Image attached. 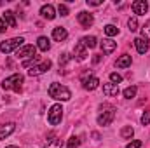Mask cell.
<instances>
[{
	"label": "cell",
	"mask_w": 150,
	"mask_h": 148,
	"mask_svg": "<svg viewBox=\"0 0 150 148\" xmlns=\"http://www.w3.org/2000/svg\"><path fill=\"white\" fill-rule=\"evenodd\" d=\"M115 118V106L110 103L100 105V115H98V124L100 125H110Z\"/></svg>",
	"instance_id": "obj_1"
},
{
	"label": "cell",
	"mask_w": 150,
	"mask_h": 148,
	"mask_svg": "<svg viewBox=\"0 0 150 148\" xmlns=\"http://www.w3.org/2000/svg\"><path fill=\"white\" fill-rule=\"evenodd\" d=\"M49 96H51L52 99H58V101H68V99L72 98V92H70L68 87H65V85L54 82V84L49 85Z\"/></svg>",
	"instance_id": "obj_2"
},
{
	"label": "cell",
	"mask_w": 150,
	"mask_h": 148,
	"mask_svg": "<svg viewBox=\"0 0 150 148\" xmlns=\"http://www.w3.org/2000/svg\"><path fill=\"white\" fill-rule=\"evenodd\" d=\"M23 82H25V77H23L21 73H12L11 77H7V78L2 82V87H4V91H14V92H21Z\"/></svg>",
	"instance_id": "obj_3"
},
{
	"label": "cell",
	"mask_w": 150,
	"mask_h": 148,
	"mask_svg": "<svg viewBox=\"0 0 150 148\" xmlns=\"http://www.w3.org/2000/svg\"><path fill=\"white\" fill-rule=\"evenodd\" d=\"M25 45V38L23 37H14V38H9V40H4L0 42V52L4 54H9L16 49H21Z\"/></svg>",
	"instance_id": "obj_4"
},
{
	"label": "cell",
	"mask_w": 150,
	"mask_h": 148,
	"mask_svg": "<svg viewBox=\"0 0 150 148\" xmlns=\"http://www.w3.org/2000/svg\"><path fill=\"white\" fill-rule=\"evenodd\" d=\"M63 118V106L61 105H52L47 111V120L51 125H58Z\"/></svg>",
	"instance_id": "obj_5"
},
{
	"label": "cell",
	"mask_w": 150,
	"mask_h": 148,
	"mask_svg": "<svg viewBox=\"0 0 150 148\" xmlns=\"http://www.w3.org/2000/svg\"><path fill=\"white\" fill-rule=\"evenodd\" d=\"M80 80H82V85H84V89H86V91H94V89L100 85V78L91 73V70L82 75V77H80Z\"/></svg>",
	"instance_id": "obj_6"
},
{
	"label": "cell",
	"mask_w": 150,
	"mask_h": 148,
	"mask_svg": "<svg viewBox=\"0 0 150 148\" xmlns=\"http://www.w3.org/2000/svg\"><path fill=\"white\" fill-rule=\"evenodd\" d=\"M16 56H18V58H21L23 61L32 59V58H35V56H37V47H35V45H23L21 49H18V51H16Z\"/></svg>",
	"instance_id": "obj_7"
},
{
	"label": "cell",
	"mask_w": 150,
	"mask_h": 148,
	"mask_svg": "<svg viewBox=\"0 0 150 148\" xmlns=\"http://www.w3.org/2000/svg\"><path fill=\"white\" fill-rule=\"evenodd\" d=\"M77 21L80 23V26L89 28V26H93V23H94V16H93L91 12L82 11V12H79V14H77Z\"/></svg>",
	"instance_id": "obj_8"
},
{
	"label": "cell",
	"mask_w": 150,
	"mask_h": 148,
	"mask_svg": "<svg viewBox=\"0 0 150 148\" xmlns=\"http://www.w3.org/2000/svg\"><path fill=\"white\" fill-rule=\"evenodd\" d=\"M52 66V63L47 59V61H44V63H40V65H37V66H33V68H30L28 70V75L30 77H38V75H42V73H45L49 68Z\"/></svg>",
	"instance_id": "obj_9"
},
{
	"label": "cell",
	"mask_w": 150,
	"mask_h": 148,
	"mask_svg": "<svg viewBox=\"0 0 150 148\" xmlns=\"http://www.w3.org/2000/svg\"><path fill=\"white\" fill-rule=\"evenodd\" d=\"M131 9H133V12H134L136 16H143V14H147V11H149V2H147V0H136V2L131 4Z\"/></svg>",
	"instance_id": "obj_10"
},
{
	"label": "cell",
	"mask_w": 150,
	"mask_h": 148,
	"mask_svg": "<svg viewBox=\"0 0 150 148\" xmlns=\"http://www.w3.org/2000/svg\"><path fill=\"white\" fill-rule=\"evenodd\" d=\"M100 47H101L103 54H112L113 51L117 49V42H113L112 38H103L100 42Z\"/></svg>",
	"instance_id": "obj_11"
},
{
	"label": "cell",
	"mask_w": 150,
	"mask_h": 148,
	"mask_svg": "<svg viewBox=\"0 0 150 148\" xmlns=\"http://www.w3.org/2000/svg\"><path fill=\"white\" fill-rule=\"evenodd\" d=\"M74 56L79 59V61H84L86 58H87V49H86V45L82 44V42H77L74 47Z\"/></svg>",
	"instance_id": "obj_12"
},
{
	"label": "cell",
	"mask_w": 150,
	"mask_h": 148,
	"mask_svg": "<svg viewBox=\"0 0 150 148\" xmlns=\"http://www.w3.org/2000/svg\"><path fill=\"white\" fill-rule=\"evenodd\" d=\"M14 129H16V124H14V122L2 124V125H0V141H2V140H5L7 136H11V134L14 132Z\"/></svg>",
	"instance_id": "obj_13"
},
{
	"label": "cell",
	"mask_w": 150,
	"mask_h": 148,
	"mask_svg": "<svg viewBox=\"0 0 150 148\" xmlns=\"http://www.w3.org/2000/svg\"><path fill=\"white\" fill-rule=\"evenodd\" d=\"M133 44H134V47H136V51H138L140 54H145V52H149L150 44L147 42V40H143L142 37L134 38V40H133Z\"/></svg>",
	"instance_id": "obj_14"
},
{
	"label": "cell",
	"mask_w": 150,
	"mask_h": 148,
	"mask_svg": "<svg viewBox=\"0 0 150 148\" xmlns=\"http://www.w3.org/2000/svg\"><path fill=\"white\" fill-rule=\"evenodd\" d=\"M40 14H42V18H45V19H49V21H52V19L56 18V11H54V7H52L51 4L42 5V7H40Z\"/></svg>",
	"instance_id": "obj_15"
},
{
	"label": "cell",
	"mask_w": 150,
	"mask_h": 148,
	"mask_svg": "<svg viewBox=\"0 0 150 148\" xmlns=\"http://www.w3.org/2000/svg\"><path fill=\"white\" fill-rule=\"evenodd\" d=\"M119 92H120V91H119V85H117V84H112V82L103 84V94H105V96L113 98V96H117Z\"/></svg>",
	"instance_id": "obj_16"
},
{
	"label": "cell",
	"mask_w": 150,
	"mask_h": 148,
	"mask_svg": "<svg viewBox=\"0 0 150 148\" xmlns=\"http://www.w3.org/2000/svg\"><path fill=\"white\" fill-rule=\"evenodd\" d=\"M2 18H4V21L7 23V26H9V28H16V26H18L16 16H14V12H12V11H5V12L2 14Z\"/></svg>",
	"instance_id": "obj_17"
},
{
	"label": "cell",
	"mask_w": 150,
	"mask_h": 148,
	"mask_svg": "<svg viewBox=\"0 0 150 148\" xmlns=\"http://www.w3.org/2000/svg\"><path fill=\"white\" fill-rule=\"evenodd\" d=\"M67 37H68V32H67L63 26H58V28L52 30V38H54L56 42H63V40H67Z\"/></svg>",
	"instance_id": "obj_18"
},
{
	"label": "cell",
	"mask_w": 150,
	"mask_h": 148,
	"mask_svg": "<svg viewBox=\"0 0 150 148\" xmlns=\"http://www.w3.org/2000/svg\"><path fill=\"white\" fill-rule=\"evenodd\" d=\"M131 56L129 54H122L119 59H117V63H115V66L117 68H127V66H131Z\"/></svg>",
	"instance_id": "obj_19"
},
{
	"label": "cell",
	"mask_w": 150,
	"mask_h": 148,
	"mask_svg": "<svg viewBox=\"0 0 150 148\" xmlns=\"http://www.w3.org/2000/svg\"><path fill=\"white\" fill-rule=\"evenodd\" d=\"M37 47L40 49V51L47 52V51L51 49V42H49V38L47 37H38L37 38Z\"/></svg>",
	"instance_id": "obj_20"
},
{
	"label": "cell",
	"mask_w": 150,
	"mask_h": 148,
	"mask_svg": "<svg viewBox=\"0 0 150 148\" xmlns=\"http://www.w3.org/2000/svg\"><path fill=\"white\" fill-rule=\"evenodd\" d=\"M80 42H82V44L86 45V49H87V47H89V49H94V47L98 45V40H96V37H93V35L80 38Z\"/></svg>",
	"instance_id": "obj_21"
},
{
	"label": "cell",
	"mask_w": 150,
	"mask_h": 148,
	"mask_svg": "<svg viewBox=\"0 0 150 148\" xmlns=\"http://www.w3.org/2000/svg\"><path fill=\"white\" fill-rule=\"evenodd\" d=\"M120 136H122L124 140H131V138L134 136V129H133L131 125H124V127L120 129Z\"/></svg>",
	"instance_id": "obj_22"
},
{
	"label": "cell",
	"mask_w": 150,
	"mask_h": 148,
	"mask_svg": "<svg viewBox=\"0 0 150 148\" xmlns=\"http://www.w3.org/2000/svg\"><path fill=\"white\" fill-rule=\"evenodd\" d=\"M136 91H138V89H136V85H129V87H126V89H124V92H122V94H124V98H126V99H133V98L136 96Z\"/></svg>",
	"instance_id": "obj_23"
},
{
	"label": "cell",
	"mask_w": 150,
	"mask_h": 148,
	"mask_svg": "<svg viewBox=\"0 0 150 148\" xmlns=\"http://www.w3.org/2000/svg\"><path fill=\"white\" fill-rule=\"evenodd\" d=\"M103 30H105V33L108 35V38H110V37H115V35L119 33V28H117L115 25H107Z\"/></svg>",
	"instance_id": "obj_24"
},
{
	"label": "cell",
	"mask_w": 150,
	"mask_h": 148,
	"mask_svg": "<svg viewBox=\"0 0 150 148\" xmlns=\"http://www.w3.org/2000/svg\"><path fill=\"white\" fill-rule=\"evenodd\" d=\"M142 38L147 40V42L150 40V21H147V23L142 26Z\"/></svg>",
	"instance_id": "obj_25"
},
{
	"label": "cell",
	"mask_w": 150,
	"mask_h": 148,
	"mask_svg": "<svg viewBox=\"0 0 150 148\" xmlns=\"http://www.w3.org/2000/svg\"><path fill=\"white\" fill-rule=\"evenodd\" d=\"M127 28H129V32H136L138 30V18L136 16L127 19Z\"/></svg>",
	"instance_id": "obj_26"
},
{
	"label": "cell",
	"mask_w": 150,
	"mask_h": 148,
	"mask_svg": "<svg viewBox=\"0 0 150 148\" xmlns=\"http://www.w3.org/2000/svg\"><path fill=\"white\" fill-rule=\"evenodd\" d=\"M79 145H80V140L77 136H72L68 140V143H67V148H79Z\"/></svg>",
	"instance_id": "obj_27"
},
{
	"label": "cell",
	"mask_w": 150,
	"mask_h": 148,
	"mask_svg": "<svg viewBox=\"0 0 150 148\" xmlns=\"http://www.w3.org/2000/svg\"><path fill=\"white\" fill-rule=\"evenodd\" d=\"M70 59H72V56H70V54H67V52H63V54H61V58H59V68H61V66H65Z\"/></svg>",
	"instance_id": "obj_28"
},
{
	"label": "cell",
	"mask_w": 150,
	"mask_h": 148,
	"mask_svg": "<svg viewBox=\"0 0 150 148\" xmlns=\"http://www.w3.org/2000/svg\"><path fill=\"white\" fill-rule=\"evenodd\" d=\"M110 82H112V84H117V85H119V84L122 82V77H120V75L117 73V72H113V73H110Z\"/></svg>",
	"instance_id": "obj_29"
},
{
	"label": "cell",
	"mask_w": 150,
	"mask_h": 148,
	"mask_svg": "<svg viewBox=\"0 0 150 148\" xmlns=\"http://www.w3.org/2000/svg\"><path fill=\"white\" fill-rule=\"evenodd\" d=\"M140 120H142V124H143V125H149V124H150V110L145 111V113L142 115V118H140Z\"/></svg>",
	"instance_id": "obj_30"
},
{
	"label": "cell",
	"mask_w": 150,
	"mask_h": 148,
	"mask_svg": "<svg viewBox=\"0 0 150 148\" xmlns=\"http://www.w3.org/2000/svg\"><path fill=\"white\" fill-rule=\"evenodd\" d=\"M58 12H59L61 16H68V7H67L65 4H59V5H58Z\"/></svg>",
	"instance_id": "obj_31"
},
{
	"label": "cell",
	"mask_w": 150,
	"mask_h": 148,
	"mask_svg": "<svg viewBox=\"0 0 150 148\" xmlns=\"http://www.w3.org/2000/svg\"><path fill=\"white\" fill-rule=\"evenodd\" d=\"M142 145H143V143H142L140 140H134V141L127 143V147H126V148H142Z\"/></svg>",
	"instance_id": "obj_32"
},
{
	"label": "cell",
	"mask_w": 150,
	"mask_h": 148,
	"mask_svg": "<svg viewBox=\"0 0 150 148\" xmlns=\"http://www.w3.org/2000/svg\"><path fill=\"white\" fill-rule=\"evenodd\" d=\"M7 28H9V26H7V23H5V21H4V18L0 16V33H4Z\"/></svg>",
	"instance_id": "obj_33"
},
{
	"label": "cell",
	"mask_w": 150,
	"mask_h": 148,
	"mask_svg": "<svg viewBox=\"0 0 150 148\" xmlns=\"http://www.w3.org/2000/svg\"><path fill=\"white\" fill-rule=\"evenodd\" d=\"M101 4H103L101 0H87V5H94L96 7V5H101Z\"/></svg>",
	"instance_id": "obj_34"
},
{
	"label": "cell",
	"mask_w": 150,
	"mask_h": 148,
	"mask_svg": "<svg viewBox=\"0 0 150 148\" xmlns=\"http://www.w3.org/2000/svg\"><path fill=\"white\" fill-rule=\"evenodd\" d=\"M100 59H101V56H94L93 58V63H100Z\"/></svg>",
	"instance_id": "obj_35"
},
{
	"label": "cell",
	"mask_w": 150,
	"mask_h": 148,
	"mask_svg": "<svg viewBox=\"0 0 150 148\" xmlns=\"http://www.w3.org/2000/svg\"><path fill=\"white\" fill-rule=\"evenodd\" d=\"M5 148H18V147H12V145H11V147H5Z\"/></svg>",
	"instance_id": "obj_36"
}]
</instances>
